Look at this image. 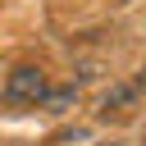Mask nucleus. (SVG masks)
<instances>
[{"instance_id":"obj_1","label":"nucleus","mask_w":146,"mask_h":146,"mask_svg":"<svg viewBox=\"0 0 146 146\" xmlns=\"http://www.w3.org/2000/svg\"><path fill=\"white\" fill-rule=\"evenodd\" d=\"M5 96H9V105H36V100L46 96V82H41V73H36V68H18Z\"/></svg>"}]
</instances>
